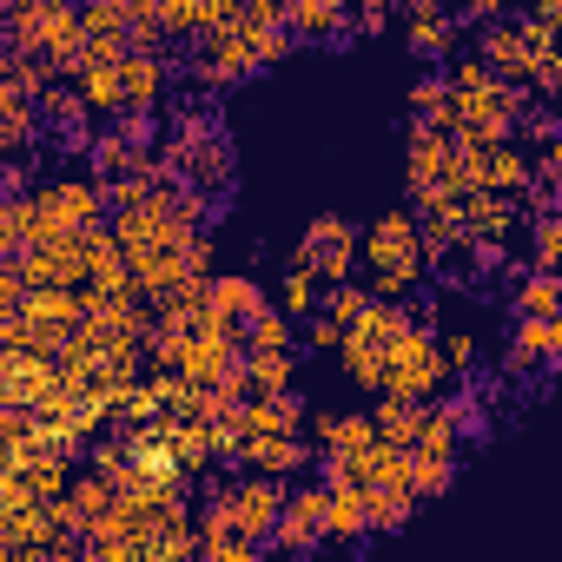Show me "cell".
Wrapping results in <instances>:
<instances>
[{
	"label": "cell",
	"mask_w": 562,
	"mask_h": 562,
	"mask_svg": "<svg viewBox=\"0 0 562 562\" xmlns=\"http://www.w3.org/2000/svg\"><path fill=\"white\" fill-rule=\"evenodd\" d=\"M443 351H437V331L430 325H404L397 338H391V351H384V371H378V391L384 397H411V404H424L430 391H443Z\"/></svg>",
	"instance_id": "6da1fadb"
},
{
	"label": "cell",
	"mask_w": 562,
	"mask_h": 562,
	"mask_svg": "<svg viewBox=\"0 0 562 562\" xmlns=\"http://www.w3.org/2000/svg\"><path fill=\"white\" fill-rule=\"evenodd\" d=\"M278 503H285V483L251 470V476H238V483L212 490V503H205V516H199V522H225V529H238V536L265 542V536H271V516H278Z\"/></svg>",
	"instance_id": "7a4b0ae2"
},
{
	"label": "cell",
	"mask_w": 562,
	"mask_h": 562,
	"mask_svg": "<svg viewBox=\"0 0 562 562\" xmlns=\"http://www.w3.org/2000/svg\"><path fill=\"white\" fill-rule=\"evenodd\" d=\"M411 192H463V146L430 120L411 126Z\"/></svg>",
	"instance_id": "3957f363"
},
{
	"label": "cell",
	"mask_w": 562,
	"mask_h": 562,
	"mask_svg": "<svg viewBox=\"0 0 562 562\" xmlns=\"http://www.w3.org/2000/svg\"><path fill=\"white\" fill-rule=\"evenodd\" d=\"M34 212H41V238L47 232H93L106 218V186L100 179H60V186L34 192Z\"/></svg>",
	"instance_id": "277c9868"
},
{
	"label": "cell",
	"mask_w": 562,
	"mask_h": 562,
	"mask_svg": "<svg viewBox=\"0 0 562 562\" xmlns=\"http://www.w3.org/2000/svg\"><path fill=\"white\" fill-rule=\"evenodd\" d=\"M358 251L371 258V271H417L424 278V238L411 212H384L358 232Z\"/></svg>",
	"instance_id": "5b68a950"
},
{
	"label": "cell",
	"mask_w": 562,
	"mask_h": 562,
	"mask_svg": "<svg viewBox=\"0 0 562 562\" xmlns=\"http://www.w3.org/2000/svg\"><path fill=\"white\" fill-rule=\"evenodd\" d=\"M265 542L292 549V555H312V549L325 542V483H299V490H285V503H278Z\"/></svg>",
	"instance_id": "8992f818"
},
{
	"label": "cell",
	"mask_w": 562,
	"mask_h": 562,
	"mask_svg": "<svg viewBox=\"0 0 562 562\" xmlns=\"http://www.w3.org/2000/svg\"><path fill=\"white\" fill-rule=\"evenodd\" d=\"M351 258H358V232H351V218L318 212V218L305 225V238H299V265H312L325 285H338V278H351Z\"/></svg>",
	"instance_id": "52a82bcc"
},
{
	"label": "cell",
	"mask_w": 562,
	"mask_h": 562,
	"mask_svg": "<svg viewBox=\"0 0 562 562\" xmlns=\"http://www.w3.org/2000/svg\"><path fill=\"white\" fill-rule=\"evenodd\" d=\"M312 450H305V437L299 430H265V437H238V470H258V476H299V463H305Z\"/></svg>",
	"instance_id": "ba28073f"
},
{
	"label": "cell",
	"mask_w": 562,
	"mask_h": 562,
	"mask_svg": "<svg viewBox=\"0 0 562 562\" xmlns=\"http://www.w3.org/2000/svg\"><path fill=\"white\" fill-rule=\"evenodd\" d=\"M166 93V60L159 47H126L120 54V113H146Z\"/></svg>",
	"instance_id": "9c48e42d"
},
{
	"label": "cell",
	"mask_w": 562,
	"mask_h": 562,
	"mask_svg": "<svg viewBox=\"0 0 562 562\" xmlns=\"http://www.w3.org/2000/svg\"><path fill=\"white\" fill-rule=\"evenodd\" d=\"M205 312H212L218 325H238V331H245V318L265 312V292L251 285V278H205Z\"/></svg>",
	"instance_id": "30bf717a"
},
{
	"label": "cell",
	"mask_w": 562,
	"mask_h": 562,
	"mask_svg": "<svg viewBox=\"0 0 562 562\" xmlns=\"http://www.w3.org/2000/svg\"><path fill=\"white\" fill-rule=\"evenodd\" d=\"M555 345H562V318H522L516 338H509V371H536V364H549Z\"/></svg>",
	"instance_id": "8fae6325"
},
{
	"label": "cell",
	"mask_w": 562,
	"mask_h": 562,
	"mask_svg": "<svg viewBox=\"0 0 562 562\" xmlns=\"http://www.w3.org/2000/svg\"><path fill=\"white\" fill-rule=\"evenodd\" d=\"M404 34H411V47H417V54H450V47H457V14L430 8V0H411Z\"/></svg>",
	"instance_id": "7c38bea8"
},
{
	"label": "cell",
	"mask_w": 562,
	"mask_h": 562,
	"mask_svg": "<svg viewBox=\"0 0 562 562\" xmlns=\"http://www.w3.org/2000/svg\"><path fill=\"white\" fill-rule=\"evenodd\" d=\"M238 378H245V397H251V391H292L299 358H292V351H245V358H238Z\"/></svg>",
	"instance_id": "4fadbf2b"
},
{
	"label": "cell",
	"mask_w": 562,
	"mask_h": 562,
	"mask_svg": "<svg viewBox=\"0 0 562 562\" xmlns=\"http://www.w3.org/2000/svg\"><path fill=\"white\" fill-rule=\"evenodd\" d=\"M378 430H371V417H318L312 424V443H318V457H351V450H364Z\"/></svg>",
	"instance_id": "5bb4252c"
},
{
	"label": "cell",
	"mask_w": 562,
	"mask_h": 562,
	"mask_svg": "<svg viewBox=\"0 0 562 562\" xmlns=\"http://www.w3.org/2000/svg\"><path fill=\"white\" fill-rule=\"evenodd\" d=\"M417 424H424V404H411V397H384V404L371 411V430H378L384 443H397V450L417 443Z\"/></svg>",
	"instance_id": "9a60e30c"
},
{
	"label": "cell",
	"mask_w": 562,
	"mask_h": 562,
	"mask_svg": "<svg viewBox=\"0 0 562 562\" xmlns=\"http://www.w3.org/2000/svg\"><path fill=\"white\" fill-rule=\"evenodd\" d=\"M292 338H299V325L278 305H265V312L245 318V351H292Z\"/></svg>",
	"instance_id": "2e32d148"
},
{
	"label": "cell",
	"mask_w": 562,
	"mask_h": 562,
	"mask_svg": "<svg viewBox=\"0 0 562 562\" xmlns=\"http://www.w3.org/2000/svg\"><path fill=\"white\" fill-rule=\"evenodd\" d=\"M404 457H411V496H417V503L450 490V476H457V457H437V450H404Z\"/></svg>",
	"instance_id": "e0dca14e"
},
{
	"label": "cell",
	"mask_w": 562,
	"mask_h": 562,
	"mask_svg": "<svg viewBox=\"0 0 562 562\" xmlns=\"http://www.w3.org/2000/svg\"><path fill=\"white\" fill-rule=\"evenodd\" d=\"M318 285H325V278H318L312 265H292V278L278 285V312H285L292 325H299V318H312V312H318Z\"/></svg>",
	"instance_id": "ac0fdd59"
},
{
	"label": "cell",
	"mask_w": 562,
	"mask_h": 562,
	"mask_svg": "<svg viewBox=\"0 0 562 562\" xmlns=\"http://www.w3.org/2000/svg\"><path fill=\"white\" fill-rule=\"evenodd\" d=\"M34 139V100L0 87V146H27Z\"/></svg>",
	"instance_id": "d6986e66"
},
{
	"label": "cell",
	"mask_w": 562,
	"mask_h": 562,
	"mask_svg": "<svg viewBox=\"0 0 562 562\" xmlns=\"http://www.w3.org/2000/svg\"><path fill=\"white\" fill-rule=\"evenodd\" d=\"M555 299H562L555 292V271H529L522 285H516V312L522 318H555Z\"/></svg>",
	"instance_id": "ffe728a7"
},
{
	"label": "cell",
	"mask_w": 562,
	"mask_h": 562,
	"mask_svg": "<svg viewBox=\"0 0 562 562\" xmlns=\"http://www.w3.org/2000/svg\"><path fill=\"white\" fill-rule=\"evenodd\" d=\"M364 305H371V292L358 285V278H338L331 292H318V312H325V318H338V325H351Z\"/></svg>",
	"instance_id": "44dd1931"
},
{
	"label": "cell",
	"mask_w": 562,
	"mask_h": 562,
	"mask_svg": "<svg viewBox=\"0 0 562 562\" xmlns=\"http://www.w3.org/2000/svg\"><path fill=\"white\" fill-rule=\"evenodd\" d=\"M555 265H562V218L536 212V271H555Z\"/></svg>",
	"instance_id": "7402d4cb"
},
{
	"label": "cell",
	"mask_w": 562,
	"mask_h": 562,
	"mask_svg": "<svg viewBox=\"0 0 562 562\" xmlns=\"http://www.w3.org/2000/svg\"><path fill=\"white\" fill-rule=\"evenodd\" d=\"M437 351H443V371H450V378H463V371H470V358H476V338H470V331H437Z\"/></svg>",
	"instance_id": "603a6c76"
},
{
	"label": "cell",
	"mask_w": 562,
	"mask_h": 562,
	"mask_svg": "<svg viewBox=\"0 0 562 562\" xmlns=\"http://www.w3.org/2000/svg\"><path fill=\"white\" fill-rule=\"evenodd\" d=\"M27 245V225H21V199H0V258H14Z\"/></svg>",
	"instance_id": "cb8c5ba5"
},
{
	"label": "cell",
	"mask_w": 562,
	"mask_h": 562,
	"mask_svg": "<svg viewBox=\"0 0 562 562\" xmlns=\"http://www.w3.org/2000/svg\"><path fill=\"white\" fill-rule=\"evenodd\" d=\"M411 106H417V120H430V126H443V106H450V87H443V80H424V87L411 93Z\"/></svg>",
	"instance_id": "d4e9b609"
},
{
	"label": "cell",
	"mask_w": 562,
	"mask_h": 562,
	"mask_svg": "<svg viewBox=\"0 0 562 562\" xmlns=\"http://www.w3.org/2000/svg\"><path fill=\"white\" fill-rule=\"evenodd\" d=\"M299 325H305V345H312V351H338V345H345V325L325 318V312H312V318H299Z\"/></svg>",
	"instance_id": "484cf974"
},
{
	"label": "cell",
	"mask_w": 562,
	"mask_h": 562,
	"mask_svg": "<svg viewBox=\"0 0 562 562\" xmlns=\"http://www.w3.org/2000/svg\"><path fill=\"white\" fill-rule=\"evenodd\" d=\"M411 285H417V271H378V278H371V299L404 305V299H411Z\"/></svg>",
	"instance_id": "4316f807"
},
{
	"label": "cell",
	"mask_w": 562,
	"mask_h": 562,
	"mask_svg": "<svg viewBox=\"0 0 562 562\" xmlns=\"http://www.w3.org/2000/svg\"><path fill=\"white\" fill-rule=\"evenodd\" d=\"M430 8H443V14H457V8H463V0H430Z\"/></svg>",
	"instance_id": "83f0119b"
},
{
	"label": "cell",
	"mask_w": 562,
	"mask_h": 562,
	"mask_svg": "<svg viewBox=\"0 0 562 562\" xmlns=\"http://www.w3.org/2000/svg\"><path fill=\"white\" fill-rule=\"evenodd\" d=\"M0 404H8V364H0Z\"/></svg>",
	"instance_id": "f1b7e54d"
}]
</instances>
